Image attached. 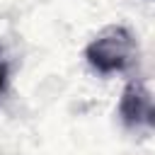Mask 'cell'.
<instances>
[{
  "label": "cell",
  "instance_id": "obj_2",
  "mask_svg": "<svg viewBox=\"0 0 155 155\" xmlns=\"http://www.w3.org/2000/svg\"><path fill=\"white\" fill-rule=\"evenodd\" d=\"M119 116H121V124L131 131L155 126L153 97H150V90L145 87L143 80H131L124 87L121 102H119Z\"/></svg>",
  "mask_w": 155,
  "mask_h": 155
},
{
  "label": "cell",
  "instance_id": "obj_1",
  "mask_svg": "<svg viewBox=\"0 0 155 155\" xmlns=\"http://www.w3.org/2000/svg\"><path fill=\"white\" fill-rule=\"evenodd\" d=\"M87 63L99 73V75H111V73H124L128 70L136 58H138V46L128 27L111 24L102 29L85 48Z\"/></svg>",
  "mask_w": 155,
  "mask_h": 155
},
{
  "label": "cell",
  "instance_id": "obj_3",
  "mask_svg": "<svg viewBox=\"0 0 155 155\" xmlns=\"http://www.w3.org/2000/svg\"><path fill=\"white\" fill-rule=\"evenodd\" d=\"M5 87H7V65L0 61V94L5 92Z\"/></svg>",
  "mask_w": 155,
  "mask_h": 155
}]
</instances>
